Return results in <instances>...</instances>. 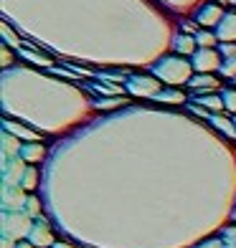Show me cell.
<instances>
[{
	"mask_svg": "<svg viewBox=\"0 0 236 248\" xmlns=\"http://www.w3.org/2000/svg\"><path fill=\"white\" fill-rule=\"evenodd\" d=\"M20 248H28V246H20Z\"/></svg>",
	"mask_w": 236,
	"mask_h": 248,
	"instance_id": "obj_2",
	"label": "cell"
},
{
	"mask_svg": "<svg viewBox=\"0 0 236 248\" xmlns=\"http://www.w3.org/2000/svg\"><path fill=\"white\" fill-rule=\"evenodd\" d=\"M56 248H69V246H56Z\"/></svg>",
	"mask_w": 236,
	"mask_h": 248,
	"instance_id": "obj_1",
	"label": "cell"
}]
</instances>
